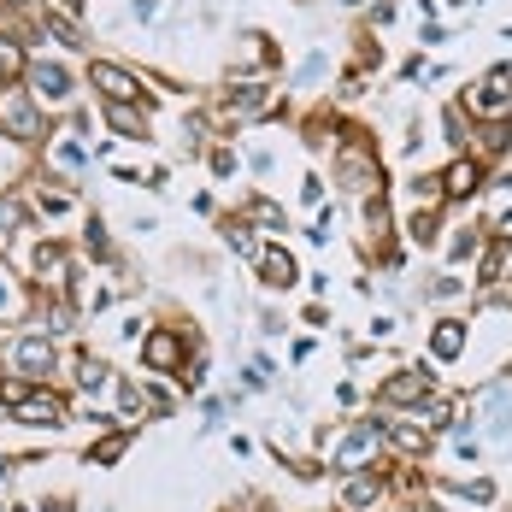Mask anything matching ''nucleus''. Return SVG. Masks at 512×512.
Returning <instances> with one entry per match:
<instances>
[{"label": "nucleus", "mask_w": 512, "mask_h": 512, "mask_svg": "<svg viewBox=\"0 0 512 512\" xmlns=\"http://www.w3.org/2000/svg\"><path fill=\"white\" fill-rule=\"evenodd\" d=\"M142 365H148V371H177V377H183V336H177V330H148Z\"/></svg>", "instance_id": "obj_9"}, {"label": "nucleus", "mask_w": 512, "mask_h": 512, "mask_svg": "<svg viewBox=\"0 0 512 512\" xmlns=\"http://www.w3.org/2000/svg\"><path fill=\"white\" fill-rule=\"evenodd\" d=\"M512 148V124L507 118H495V124H483V154L489 159H501Z\"/></svg>", "instance_id": "obj_20"}, {"label": "nucleus", "mask_w": 512, "mask_h": 512, "mask_svg": "<svg viewBox=\"0 0 512 512\" xmlns=\"http://www.w3.org/2000/svg\"><path fill=\"white\" fill-rule=\"evenodd\" d=\"M6 471H12V460H0V477H6Z\"/></svg>", "instance_id": "obj_30"}, {"label": "nucleus", "mask_w": 512, "mask_h": 512, "mask_svg": "<svg viewBox=\"0 0 512 512\" xmlns=\"http://www.w3.org/2000/svg\"><path fill=\"white\" fill-rule=\"evenodd\" d=\"M30 83L42 101H71V71L65 65H30Z\"/></svg>", "instance_id": "obj_13"}, {"label": "nucleus", "mask_w": 512, "mask_h": 512, "mask_svg": "<svg viewBox=\"0 0 512 512\" xmlns=\"http://www.w3.org/2000/svg\"><path fill=\"white\" fill-rule=\"evenodd\" d=\"M412 418H418L430 436H436V430H454V424H460V395H442V389H436V395L412 412Z\"/></svg>", "instance_id": "obj_11"}, {"label": "nucleus", "mask_w": 512, "mask_h": 512, "mask_svg": "<svg viewBox=\"0 0 512 512\" xmlns=\"http://www.w3.org/2000/svg\"><path fill=\"white\" fill-rule=\"evenodd\" d=\"M265 95H271L265 83H242V89H230V95H224V106H230V112H259Z\"/></svg>", "instance_id": "obj_17"}, {"label": "nucleus", "mask_w": 512, "mask_h": 512, "mask_svg": "<svg viewBox=\"0 0 512 512\" xmlns=\"http://www.w3.org/2000/svg\"><path fill=\"white\" fill-rule=\"evenodd\" d=\"M412 242H436V218H430V212L412 218Z\"/></svg>", "instance_id": "obj_27"}, {"label": "nucleus", "mask_w": 512, "mask_h": 512, "mask_svg": "<svg viewBox=\"0 0 512 512\" xmlns=\"http://www.w3.org/2000/svg\"><path fill=\"white\" fill-rule=\"evenodd\" d=\"M106 118H112L118 136H142V130H148V118H142L136 106H106Z\"/></svg>", "instance_id": "obj_19"}, {"label": "nucleus", "mask_w": 512, "mask_h": 512, "mask_svg": "<svg viewBox=\"0 0 512 512\" xmlns=\"http://www.w3.org/2000/svg\"><path fill=\"white\" fill-rule=\"evenodd\" d=\"M12 424H30V430H59V424H71V407H65V395H53V389H30L18 407H12Z\"/></svg>", "instance_id": "obj_4"}, {"label": "nucleus", "mask_w": 512, "mask_h": 512, "mask_svg": "<svg viewBox=\"0 0 512 512\" xmlns=\"http://www.w3.org/2000/svg\"><path fill=\"white\" fill-rule=\"evenodd\" d=\"M430 354L442 359V365L465 354V324H460V318H442V324L430 330Z\"/></svg>", "instance_id": "obj_14"}, {"label": "nucleus", "mask_w": 512, "mask_h": 512, "mask_svg": "<svg viewBox=\"0 0 512 512\" xmlns=\"http://www.w3.org/2000/svg\"><path fill=\"white\" fill-rule=\"evenodd\" d=\"M430 395H436V371H430V365H401V371L383 377V389H377L383 407H412V412L424 407Z\"/></svg>", "instance_id": "obj_2"}, {"label": "nucleus", "mask_w": 512, "mask_h": 512, "mask_svg": "<svg viewBox=\"0 0 512 512\" xmlns=\"http://www.w3.org/2000/svg\"><path fill=\"white\" fill-rule=\"evenodd\" d=\"M12 512H24V507H12Z\"/></svg>", "instance_id": "obj_33"}, {"label": "nucleus", "mask_w": 512, "mask_h": 512, "mask_svg": "<svg viewBox=\"0 0 512 512\" xmlns=\"http://www.w3.org/2000/svg\"><path fill=\"white\" fill-rule=\"evenodd\" d=\"M89 83L106 95V106H136V101H148L142 77H130V71H124V65H112V59H95V65H89Z\"/></svg>", "instance_id": "obj_5"}, {"label": "nucleus", "mask_w": 512, "mask_h": 512, "mask_svg": "<svg viewBox=\"0 0 512 512\" xmlns=\"http://www.w3.org/2000/svg\"><path fill=\"white\" fill-rule=\"evenodd\" d=\"M42 512H71V501H48V507H42Z\"/></svg>", "instance_id": "obj_29"}, {"label": "nucleus", "mask_w": 512, "mask_h": 512, "mask_svg": "<svg viewBox=\"0 0 512 512\" xmlns=\"http://www.w3.org/2000/svg\"><path fill=\"white\" fill-rule=\"evenodd\" d=\"M295 277H301V271H295V259L283 254V248H265V254H259V283H265V289H289Z\"/></svg>", "instance_id": "obj_12"}, {"label": "nucleus", "mask_w": 512, "mask_h": 512, "mask_svg": "<svg viewBox=\"0 0 512 512\" xmlns=\"http://www.w3.org/2000/svg\"><path fill=\"white\" fill-rule=\"evenodd\" d=\"M224 242H230L236 254H254V230H248L242 218H236V224H224Z\"/></svg>", "instance_id": "obj_24"}, {"label": "nucleus", "mask_w": 512, "mask_h": 512, "mask_svg": "<svg viewBox=\"0 0 512 512\" xmlns=\"http://www.w3.org/2000/svg\"><path fill=\"white\" fill-rule=\"evenodd\" d=\"M106 377H112V371H106L101 359H77V383H83V389H106Z\"/></svg>", "instance_id": "obj_23"}, {"label": "nucleus", "mask_w": 512, "mask_h": 512, "mask_svg": "<svg viewBox=\"0 0 512 512\" xmlns=\"http://www.w3.org/2000/svg\"><path fill=\"white\" fill-rule=\"evenodd\" d=\"M460 495H465V501H483V507H489V501H495V483H489V477H471V483H460Z\"/></svg>", "instance_id": "obj_26"}, {"label": "nucleus", "mask_w": 512, "mask_h": 512, "mask_svg": "<svg viewBox=\"0 0 512 512\" xmlns=\"http://www.w3.org/2000/svg\"><path fill=\"white\" fill-rule=\"evenodd\" d=\"M6 371L24 377V383H48V371H59V354H53L48 336H12L6 342Z\"/></svg>", "instance_id": "obj_1"}, {"label": "nucleus", "mask_w": 512, "mask_h": 512, "mask_svg": "<svg viewBox=\"0 0 512 512\" xmlns=\"http://www.w3.org/2000/svg\"><path fill=\"white\" fill-rule=\"evenodd\" d=\"M477 189H483V159L460 154L448 171H442V201H471Z\"/></svg>", "instance_id": "obj_10"}, {"label": "nucleus", "mask_w": 512, "mask_h": 512, "mask_svg": "<svg viewBox=\"0 0 512 512\" xmlns=\"http://www.w3.org/2000/svg\"><path fill=\"white\" fill-rule=\"evenodd\" d=\"M501 277H507V248H501V242H489L483 259H477V283H501Z\"/></svg>", "instance_id": "obj_16"}, {"label": "nucleus", "mask_w": 512, "mask_h": 512, "mask_svg": "<svg viewBox=\"0 0 512 512\" xmlns=\"http://www.w3.org/2000/svg\"><path fill=\"white\" fill-rule=\"evenodd\" d=\"M336 183H342L348 195H371V189L383 183V165L371 154V142H348V148L336 154Z\"/></svg>", "instance_id": "obj_3"}, {"label": "nucleus", "mask_w": 512, "mask_h": 512, "mask_svg": "<svg viewBox=\"0 0 512 512\" xmlns=\"http://www.w3.org/2000/svg\"><path fill=\"white\" fill-rule=\"evenodd\" d=\"M24 224V206L18 201H0V230H18Z\"/></svg>", "instance_id": "obj_28"}, {"label": "nucleus", "mask_w": 512, "mask_h": 512, "mask_svg": "<svg viewBox=\"0 0 512 512\" xmlns=\"http://www.w3.org/2000/svg\"><path fill=\"white\" fill-rule=\"evenodd\" d=\"M430 442H436V436H430L418 418H389V424H383V448H395L401 465H424L430 460Z\"/></svg>", "instance_id": "obj_6"}, {"label": "nucleus", "mask_w": 512, "mask_h": 512, "mask_svg": "<svg viewBox=\"0 0 512 512\" xmlns=\"http://www.w3.org/2000/svg\"><path fill=\"white\" fill-rule=\"evenodd\" d=\"M36 277H42V283H59V277H65V248L42 242V248H36Z\"/></svg>", "instance_id": "obj_18"}, {"label": "nucleus", "mask_w": 512, "mask_h": 512, "mask_svg": "<svg viewBox=\"0 0 512 512\" xmlns=\"http://www.w3.org/2000/svg\"><path fill=\"white\" fill-rule=\"evenodd\" d=\"M0 124L12 130V142H42V112L24 89H6L0 95Z\"/></svg>", "instance_id": "obj_8"}, {"label": "nucleus", "mask_w": 512, "mask_h": 512, "mask_svg": "<svg viewBox=\"0 0 512 512\" xmlns=\"http://www.w3.org/2000/svg\"><path fill=\"white\" fill-rule=\"evenodd\" d=\"M248 212H254L265 230H283V206H271V201H248Z\"/></svg>", "instance_id": "obj_25"}, {"label": "nucleus", "mask_w": 512, "mask_h": 512, "mask_svg": "<svg viewBox=\"0 0 512 512\" xmlns=\"http://www.w3.org/2000/svg\"><path fill=\"white\" fill-rule=\"evenodd\" d=\"M383 495H389L383 465H371V471H348V477H342V512H371V507H383Z\"/></svg>", "instance_id": "obj_7"}, {"label": "nucleus", "mask_w": 512, "mask_h": 512, "mask_svg": "<svg viewBox=\"0 0 512 512\" xmlns=\"http://www.w3.org/2000/svg\"><path fill=\"white\" fill-rule=\"evenodd\" d=\"M471 106L501 112V106H507V71H495V77H489V89H483V95H471Z\"/></svg>", "instance_id": "obj_21"}, {"label": "nucleus", "mask_w": 512, "mask_h": 512, "mask_svg": "<svg viewBox=\"0 0 512 512\" xmlns=\"http://www.w3.org/2000/svg\"><path fill=\"white\" fill-rule=\"evenodd\" d=\"M12 6H36V0H12Z\"/></svg>", "instance_id": "obj_31"}, {"label": "nucleus", "mask_w": 512, "mask_h": 512, "mask_svg": "<svg viewBox=\"0 0 512 512\" xmlns=\"http://www.w3.org/2000/svg\"><path fill=\"white\" fill-rule=\"evenodd\" d=\"M124 448H130V436L118 430V436H106V442H95V448H89V465H112Z\"/></svg>", "instance_id": "obj_22"}, {"label": "nucleus", "mask_w": 512, "mask_h": 512, "mask_svg": "<svg viewBox=\"0 0 512 512\" xmlns=\"http://www.w3.org/2000/svg\"><path fill=\"white\" fill-rule=\"evenodd\" d=\"M348 6H359V0H348Z\"/></svg>", "instance_id": "obj_32"}, {"label": "nucleus", "mask_w": 512, "mask_h": 512, "mask_svg": "<svg viewBox=\"0 0 512 512\" xmlns=\"http://www.w3.org/2000/svg\"><path fill=\"white\" fill-rule=\"evenodd\" d=\"M18 77H30V59L12 36H0V83H18Z\"/></svg>", "instance_id": "obj_15"}]
</instances>
